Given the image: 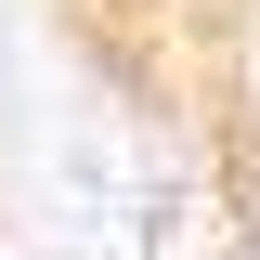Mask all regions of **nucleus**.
Returning a JSON list of instances; mask_svg holds the SVG:
<instances>
[{
  "instance_id": "f257e3e1",
  "label": "nucleus",
  "mask_w": 260,
  "mask_h": 260,
  "mask_svg": "<svg viewBox=\"0 0 260 260\" xmlns=\"http://www.w3.org/2000/svg\"><path fill=\"white\" fill-rule=\"evenodd\" d=\"M234 260H260V221H247V234H234Z\"/></svg>"
}]
</instances>
